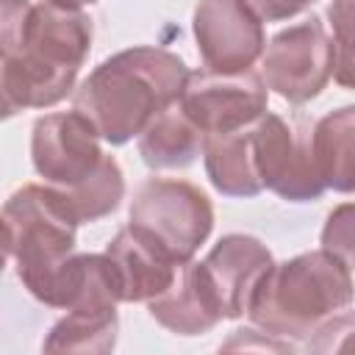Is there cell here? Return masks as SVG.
<instances>
[{"label":"cell","mask_w":355,"mask_h":355,"mask_svg":"<svg viewBox=\"0 0 355 355\" xmlns=\"http://www.w3.org/2000/svg\"><path fill=\"white\" fill-rule=\"evenodd\" d=\"M189 67L164 47H128L97 64L78 86L72 108L80 111L108 144H125L144 125L178 103Z\"/></svg>","instance_id":"obj_1"},{"label":"cell","mask_w":355,"mask_h":355,"mask_svg":"<svg viewBox=\"0 0 355 355\" xmlns=\"http://www.w3.org/2000/svg\"><path fill=\"white\" fill-rule=\"evenodd\" d=\"M92 36L94 28L83 8L53 0L31 6L17 50L6 55V83L17 111L61 103L75 89Z\"/></svg>","instance_id":"obj_2"},{"label":"cell","mask_w":355,"mask_h":355,"mask_svg":"<svg viewBox=\"0 0 355 355\" xmlns=\"http://www.w3.org/2000/svg\"><path fill=\"white\" fill-rule=\"evenodd\" d=\"M352 305V263L311 250L272 263L258 283L247 316L275 338H311L330 316Z\"/></svg>","instance_id":"obj_3"},{"label":"cell","mask_w":355,"mask_h":355,"mask_svg":"<svg viewBox=\"0 0 355 355\" xmlns=\"http://www.w3.org/2000/svg\"><path fill=\"white\" fill-rule=\"evenodd\" d=\"M3 219L11 236L17 277L39 302L61 308L67 263L80 225L72 208L53 186L25 183L6 200Z\"/></svg>","instance_id":"obj_4"},{"label":"cell","mask_w":355,"mask_h":355,"mask_svg":"<svg viewBox=\"0 0 355 355\" xmlns=\"http://www.w3.org/2000/svg\"><path fill=\"white\" fill-rule=\"evenodd\" d=\"M128 225L180 266L191 261L211 236L214 205L208 194L189 180L150 178L133 194Z\"/></svg>","instance_id":"obj_5"},{"label":"cell","mask_w":355,"mask_h":355,"mask_svg":"<svg viewBox=\"0 0 355 355\" xmlns=\"http://www.w3.org/2000/svg\"><path fill=\"white\" fill-rule=\"evenodd\" d=\"M261 67L263 86L283 100L302 105L319 97L336 67L333 39L327 36L324 22L308 17L275 33L261 53Z\"/></svg>","instance_id":"obj_6"},{"label":"cell","mask_w":355,"mask_h":355,"mask_svg":"<svg viewBox=\"0 0 355 355\" xmlns=\"http://www.w3.org/2000/svg\"><path fill=\"white\" fill-rule=\"evenodd\" d=\"M266 86L252 69L244 72H189L178 108L202 136L230 133L252 125L266 111Z\"/></svg>","instance_id":"obj_7"},{"label":"cell","mask_w":355,"mask_h":355,"mask_svg":"<svg viewBox=\"0 0 355 355\" xmlns=\"http://www.w3.org/2000/svg\"><path fill=\"white\" fill-rule=\"evenodd\" d=\"M250 136L263 189L291 202H311L327 191L313 169L308 133H297L280 114L263 111L250 125Z\"/></svg>","instance_id":"obj_8"},{"label":"cell","mask_w":355,"mask_h":355,"mask_svg":"<svg viewBox=\"0 0 355 355\" xmlns=\"http://www.w3.org/2000/svg\"><path fill=\"white\" fill-rule=\"evenodd\" d=\"M105 158L100 136L80 111H55L33 122L31 161L36 175L53 189H72Z\"/></svg>","instance_id":"obj_9"},{"label":"cell","mask_w":355,"mask_h":355,"mask_svg":"<svg viewBox=\"0 0 355 355\" xmlns=\"http://www.w3.org/2000/svg\"><path fill=\"white\" fill-rule=\"evenodd\" d=\"M191 31L200 58L211 72H244L266 47L263 22L244 0H200L194 6Z\"/></svg>","instance_id":"obj_10"},{"label":"cell","mask_w":355,"mask_h":355,"mask_svg":"<svg viewBox=\"0 0 355 355\" xmlns=\"http://www.w3.org/2000/svg\"><path fill=\"white\" fill-rule=\"evenodd\" d=\"M197 263L219 316L239 319L247 313L258 283L275 261L261 239L247 233H227Z\"/></svg>","instance_id":"obj_11"},{"label":"cell","mask_w":355,"mask_h":355,"mask_svg":"<svg viewBox=\"0 0 355 355\" xmlns=\"http://www.w3.org/2000/svg\"><path fill=\"white\" fill-rule=\"evenodd\" d=\"M105 255L114 263L122 302H147L158 297L178 275V263L130 225H125L108 241Z\"/></svg>","instance_id":"obj_12"},{"label":"cell","mask_w":355,"mask_h":355,"mask_svg":"<svg viewBox=\"0 0 355 355\" xmlns=\"http://www.w3.org/2000/svg\"><path fill=\"white\" fill-rule=\"evenodd\" d=\"M147 311L161 327L178 336H202L222 322L197 261L180 263L175 280L158 297L147 300Z\"/></svg>","instance_id":"obj_13"},{"label":"cell","mask_w":355,"mask_h":355,"mask_svg":"<svg viewBox=\"0 0 355 355\" xmlns=\"http://www.w3.org/2000/svg\"><path fill=\"white\" fill-rule=\"evenodd\" d=\"M202 161H205V175L219 194L258 197L263 191L258 169H255L250 125L230 130V133L205 136L202 139Z\"/></svg>","instance_id":"obj_14"},{"label":"cell","mask_w":355,"mask_h":355,"mask_svg":"<svg viewBox=\"0 0 355 355\" xmlns=\"http://www.w3.org/2000/svg\"><path fill=\"white\" fill-rule=\"evenodd\" d=\"M352 133H355V108L344 105L324 114L308 133V150L313 169L324 189L349 194L355 186L352 169Z\"/></svg>","instance_id":"obj_15"},{"label":"cell","mask_w":355,"mask_h":355,"mask_svg":"<svg viewBox=\"0 0 355 355\" xmlns=\"http://www.w3.org/2000/svg\"><path fill=\"white\" fill-rule=\"evenodd\" d=\"M200 128L175 105L153 116L139 133V155L150 169H183L202 153Z\"/></svg>","instance_id":"obj_16"},{"label":"cell","mask_w":355,"mask_h":355,"mask_svg":"<svg viewBox=\"0 0 355 355\" xmlns=\"http://www.w3.org/2000/svg\"><path fill=\"white\" fill-rule=\"evenodd\" d=\"M119 316L111 311H80L69 308L47 333V352H111L116 347Z\"/></svg>","instance_id":"obj_17"},{"label":"cell","mask_w":355,"mask_h":355,"mask_svg":"<svg viewBox=\"0 0 355 355\" xmlns=\"http://www.w3.org/2000/svg\"><path fill=\"white\" fill-rule=\"evenodd\" d=\"M55 191L67 200V205L72 208L78 222H97L119 208V202L125 197V178H122L116 158L105 155L100 161V166L86 180H80L78 186H72L67 191H61V189H55Z\"/></svg>","instance_id":"obj_18"},{"label":"cell","mask_w":355,"mask_h":355,"mask_svg":"<svg viewBox=\"0 0 355 355\" xmlns=\"http://www.w3.org/2000/svg\"><path fill=\"white\" fill-rule=\"evenodd\" d=\"M322 250L352 263V205L349 202L338 205L327 216L324 230H322Z\"/></svg>","instance_id":"obj_19"},{"label":"cell","mask_w":355,"mask_h":355,"mask_svg":"<svg viewBox=\"0 0 355 355\" xmlns=\"http://www.w3.org/2000/svg\"><path fill=\"white\" fill-rule=\"evenodd\" d=\"M330 19L333 28H338V39H333V53H336V67H333V78L341 86H349V0H336L330 6Z\"/></svg>","instance_id":"obj_20"},{"label":"cell","mask_w":355,"mask_h":355,"mask_svg":"<svg viewBox=\"0 0 355 355\" xmlns=\"http://www.w3.org/2000/svg\"><path fill=\"white\" fill-rule=\"evenodd\" d=\"M31 0H0V55H11L19 44Z\"/></svg>","instance_id":"obj_21"},{"label":"cell","mask_w":355,"mask_h":355,"mask_svg":"<svg viewBox=\"0 0 355 355\" xmlns=\"http://www.w3.org/2000/svg\"><path fill=\"white\" fill-rule=\"evenodd\" d=\"M316 0H244V6L261 19V22H283L305 8H311Z\"/></svg>","instance_id":"obj_22"},{"label":"cell","mask_w":355,"mask_h":355,"mask_svg":"<svg viewBox=\"0 0 355 355\" xmlns=\"http://www.w3.org/2000/svg\"><path fill=\"white\" fill-rule=\"evenodd\" d=\"M8 255H11V236H8V225H6V219L0 214V272L6 269Z\"/></svg>","instance_id":"obj_23"},{"label":"cell","mask_w":355,"mask_h":355,"mask_svg":"<svg viewBox=\"0 0 355 355\" xmlns=\"http://www.w3.org/2000/svg\"><path fill=\"white\" fill-rule=\"evenodd\" d=\"M53 3H61V6H72V8H83V6H89V3H94V0H53Z\"/></svg>","instance_id":"obj_24"}]
</instances>
